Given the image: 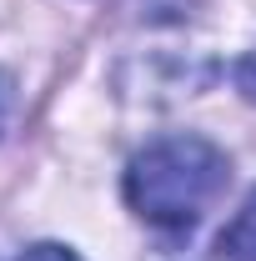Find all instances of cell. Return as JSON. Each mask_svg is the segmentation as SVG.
<instances>
[{
  "label": "cell",
  "instance_id": "cell-1",
  "mask_svg": "<svg viewBox=\"0 0 256 261\" xmlns=\"http://www.w3.org/2000/svg\"><path fill=\"white\" fill-rule=\"evenodd\" d=\"M231 181V161L206 136H161L126 166V201L161 231L196 226Z\"/></svg>",
  "mask_w": 256,
  "mask_h": 261
},
{
  "label": "cell",
  "instance_id": "cell-2",
  "mask_svg": "<svg viewBox=\"0 0 256 261\" xmlns=\"http://www.w3.org/2000/svg\"><path fill=\"white\" fill-rule=\"evenodd\" d=\"M221 256L226 261H256V191H251V201L231 216V226L221 231Z\"/></svg>",
  "mask_w": 256,
  "mask_h": 261
},
{
  "label": "cell",
  "instance_id": "cell-3",
  "mask_svg": "<svg viewBox=\"0 0 256 261\" xmlns=\"http://www.w3.org/2000/svg\"><path fill=\"white\" fill-rule=\"evenodd\" d=\"M20 261H81L75 251H65V246H50V241H40V246H31Z\"/></svg>",
  "mask_w": 256,
  "mask_h": 261
},
{
  "label": "cell",
  "instance_id": "cell-4",
  "mask_svg": "<svg viewBox=\"0 0 256 261\" xmlns=\"http://www.w3.org/2000/svg\"><path fill=\"white\" fill-rule=\"evenodd\" d=\"M236 81H241V91L256 100V50H246V61L236 65Z\"/></svg>",
  "mask_w": 256,
  "mask_h": 261
},
{
  "label": "cell",
  "instance_id": "cell-5",
  "mask_svg": "<svg viewBox=\"0 0 256 261\" xmlns=\"http://www.w3.org/2000/svg\"><path fill=\"white\" fill-rule=\"evenodd\" d=\"M10 111H15V86H10V75H0V130L10 126Z\"/></svg>",
  "mask_w": 256,
  "mask_h": 261
}]
</instances>
